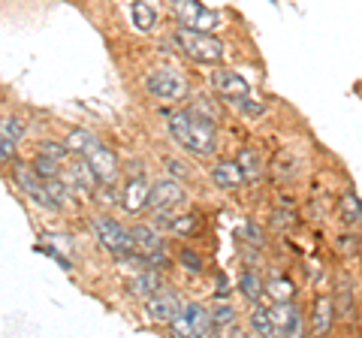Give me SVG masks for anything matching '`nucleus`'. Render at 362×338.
Masks as SVG:
<instances>
[{
  "label": "nucleus",
  "instance_id": "obj_1",
  "mask_svg": "<svg viewBox=\"0 0 362 338\" xmlns=\"http://www.w3.org/2000/svg\"><path fill=\"white\" fill-rule=\"evenodd\" d=\"M169 127V136L178 148H185L197 157H211L218 151V133H214V121L202 118L199 112L194 109H181V112H173L166 121Z\"/></svg>",
  "mask_w": 362,
  "mask_h": 338
},
{
  "label": "nucleus",
  "instance_id": "obj_2",
  "mask_svg": "<svg viewBox=\"0 0 362 338\" xmlns=\"http://www.w3.org/2000/svg\"><path fill=\"white\" fill-rule=\"evenodd\" d=\"M175 46L181 54H187L190 61L197 64H218L223 58V42L218 37H211L206 30H190V28H181L175 30Z\"/></svg>",
  "mask_w": 362,
  "mask_h": 338
},
{
  "label": "nucleus",
  "instance_id": "obj_3",
  "mask_svg": "<svg viewBox=\"0 0 362 338\" xmlns=\"http://www.w3.org/2000/svg\"><path fill=\"white\" fill-rule=\"evenodd\" d=\"M187 202V194L185 187L173 178H160V182L151 185V194H148V206L154 211V221L160 223V227H169L175 218V211Z\"/></svg>",
  "mask_w": 362,
  "mask_h": 338
},
{
  "label": "nucleus",
  "instance_id": "obj_4",
  "mask_svg": "<svg viewBox=\"0 0 362 338\" xmlns=\"http://www.w3.org/2000/svg\"><path fill=\"white\" fill-rule=\"evenodd\" d=\"M94 233H97L100 245H103L112 257H118V260H133V257H136L133 230L121 227L118 221H112V218H106V215L97 218V221H94Z\"/></svg>",
  "mask_w": 362,
  "mask_h": 338
},
{
  "label": "nucleus",
  "instance_id": "obj_5",
  "mask_svg": "<svg viewBox=\"0 0 362 338\" xmlns=\"http://www.w3.org/2000/svg\"><path fill=\"white\" fill-rule=\"evenodd\" d=\"M133 242H136V263H142L145 269H163L169 266V257H166V245L160 239V233L148 223H136L133 227Z\"/></svg>",
  "mask_w": 362,
  "mask_h": 338
},
{
  "label": "nucleus",
  "instance_id": "obj_6",
  "mask_svg": "<svg viewBox=\"0 0 362 338\" xmlns=\"http://www.w3.org/2000/svg\"><path fill=\"white\" fill-rule=\"evenodd\" d=\"M145 91L154 100H181L187 94V78L181 76L175 66H154L145 76Z\"/></svg>",
  "mask_w": 362,
  "mask_h": 338
},
{
  "label": "nucleus",
  "instance_id": "obj_7",
  "mask_svg": "<svg viewBox=\"0 0 362 338\" xmlns=\"http://www.w3.org/2000/svg\"><path fill=\"white\" fill-rule=\"evenodd\" d=\"M169 6H173V13L178 18L181 28H190V30H218L221 28V13H214V9H206L197 0H169Z\"/></svg>",
  "mask_w": 362,
  "mask_h": 338
},
{
  "label": "nucleus",
  "instance_id": "obj_8",
  "mask_svg": "<svg viewBox=\"0 0 362 338\" xmlns=\"http://www.w3.org/2000/svg\"><path fill=\"white\" fill-rule=\"evenodd\" d=\"M173 332L175 335H190V338H199V335H214V323H211V308L206 305H181V311L173 317Z\"/></svg>",
  "mask_w": 362,
  "mask_h": 338
},
{
  "label": "nucleus",
  "instance_id": "obj_9",
  "mask_svg": "<svg viewBox=\"0 0 362 338\" xmlns=\"http://www.w3.org/2000/svg\"><path fill=\"white\" fill-rule=\"evenodd\" d=\"M211 88H214V94H218L223 103H230V106H239V103H245V100L251 97V85H247V78L242 73H235V70H214Z\"/></svg>",
  "mask_w": 362,
  "mask_h": 338
},
{
  "label": "nucleus",
  "instance_id": "obj_10",
  "mask_svg": "<svg viewBox=\"0 0 362 338\" xmlns=\"http://www.w3.org/2000/svg\"><path fill=\"white\" fill-rule=\"evenodd\" d=\"M16 182H18L21 190H25V197L33 199L37 206H42V209H58V206H54V199H52V194H49V187H45V178H40L37 173H33V166L16 163Z\"/></svg>",
  "mask_w": 362,
  "mask_h": 338
},
{
  "label": "nucleus",
  "instance_id": "obj_11",
  "mask_svg": "<svg viewBox=\"0 0 362 338\" xmlns=\"http://www.w3.org/2000/svg\"><path fill=\"white\" fill-rule=\"evenodd\" d=\"M272 320H275V335H287V338H296L305 330V320H302V311L290 302H275L272 305Z\"/></svg>",
  "mask_w": 362,
  "mask_h": 338
},
{
  "label": "nucleus",
  "instance_id": "obj_12",
  "mask_svg": "<svg viewBox=\"0 0 362 338\" xmlns=\"http://www.w3.org/2000/svg\"><path fill=\"white\" fill-rule=\"evenodd\" d=\"M85 161H88L90 169H94V175H97L100 185H112L118 178V157H115V151H109L106 145H97V148L90 151Z\"/></svg>",
  "mask_w": 362,
  "mask_h": 338
},
{
  "label": "nucleus",
  "instance_id": "obj_13",
  "mask_svg": "<svg viewBox=\"0 0 362 338\" xmlns=\"http://www.w3.org/2000/svg\"><path fill=\"white\" fill-rule=\"evenodd\" d=\"M97 185H100V182H97L94 169L88 166L85 157H82L78 163L66 166V187H70V190H78V194H94Z\"/></svg>",
  "mask_w": 362,
  "mask_h": 338
},
{
  "label": "nucleus",
  "instance_id": "obj_14",
  "mask_svg": "<svg viewBox=\"0 0 362 338\" xmlns=\"http://www.w3.org/2000/svg\"><path fill=\"white\" fill-rule=\"evenodd\" d=\"M178 311H181V302L175 293H154L148 299V317L154 323H173Z\"/></svg>",
  "mask_w": 362,
  "mask_h": 338
},
{
  "label": "nucleus",
  "instance_id": "obj_15",
  "mask_svg": "<svg viewBox=\"0 0 362 338\" xmlns=\"http://www.w3.org/2000/svg\"><path fill=\"white\" fill-rule=\"evenodd\" d=\"M148 194H151V185L145 182L142 175H136L127 182V187H124V197H121V206L127 211H139L148 206Z\"/></svg>",
  "mask_w": 362,
  "mask_h": 338
},
{
  "label": "nucleus",
  "instance_id": "obj_16",
  "mask_svg": "<svg viewBox=\"0 0 362 338\" xmlns=\"http://www.w3.org/2000/svg\"><path fill=\"white\" fill-rule=\"evenodd\" d=\"M211 182L221 190H235V187L245 185V175H242V169L235 161H221V163L211 166Z\"/></svg>",
  "mask_w": 362,
  "mask_h": 338
},
{
  "label": "nucleus",
  "instance_id": "obj_17",
  "mask_svg": "<svg viewBox=\"0 0 362 338\" xmlns=\"http://www.w3.org/2000/svg\"><path fill=\"white\" fill-rule=\"evenodd\" d=\"M160 287H163V281H160V275H157V269H145V272L133 275L130 284H127V290L133 293V296H142V299H151L154 293H160Z\"/></svg>",
  "mask_w": 362,
  "mask_h": 338
},
{
  "label": "nucleus",
  "instance_id": "obj_18",
  "mask_svg": "<svg viewBox=\"0 0 362 338\" xmlns=\"http://www.w3.org/2000/svg\"><path fill=\"white\" fill-rule=\"evenodd\" d=\"M97 145H100V139L90 130H85V127H76L70 136H66V148H70L73 154H78V157H88L90 151L97 148Z\"/></svg>",
  "mask_w": 362,
  "mask_h": 338
},
{
  "label": "nucleus",
  "instance_id": "obj_19",
  "mask_svg": "<svg viewBox=\"0 0 362 338\" xmlns=\"http://www.w3.org/2000/svg\"><path fill=\"white\" fill-rule=\"evenodd\" d=\"M247 323H251V332H254V335H275V320H272V308H266L263 302H254Z\"/></svg>",
  "mask_w": 362,
  "mask_h": 338
},
{
  "label": "nucleus",
  "instance_id": "obj_20",
  "mask_svg": "<svg viewBox=\"0 0 362 338\" xmlns=\"http://www.w3.org/2000/svg\"><path fill=\"white\" fill-rule=\"evenodd\" d=\"M211 323H214V335H221V332H230L233 330V335H242L239 330H235V308L233 305H214L211 308Z\"/></svg>",
  "mask_w": 362,
  "mask_h": 338
},
{
  "label": "nucleus",
  "instance_id": "obj_21",
  "mask_svg": "<svg viewBox=\"0 0 362 338\" xmlns=\"http://www.w3.org/2000/svg\"><path fill=\"white\" fill-rule=\"evenodd\" d=\"M332 317H335V302H332V299H317V305H314V323H311V330H314L317 335L329 332Z\"/></svg>",
  "mask_w": 362,
  "mask_h": 338
},
{
  "label": "nucleus",
  "instance_id": "obj_22",
  "mask_svg": "<svg viewBox=\"0 0 362 338\" xmlns=\"http://www.w3.org/2000/svg\"><path fill=\"white\" fill-rule=\"evenodd\" d=\"M235 163H239L245 182H259V175H263V163H259V154L254 148H242Z\"/></svg>",
  "mask_w": 362,
  "mask_h": 338
},
{
  "label": "nucleus",
  "instance_id": "obj_23",
  "mask_svg": "<svg viewBox=\"0 0 362 338\" xmlns=\"http://www.w3.org/2000/svg\"><path fill=\"white\" fill-rule=\"evenodd\" d=\"M239 290H242V296L251 302H259L263 299V293H266V284L263 281H259V275L257 272H251V269H247V272H242V281H239Z\"/></svg>",
  "mask_w": 362,
  "mask_h": 338
},
{
  "label": "nucleus",
  "instance_id": "obj_24",
  "mask_svg": "<svg viewBox=\"0 0 362 338\" xmlns=\"http://www.w3.org/2000/svg\"><path fill=\"white\" fill-rule=\"evenodd\" d=\"M266 293L275 302H290L293 296H296V287H293V281L284 278V275H272L269 284H266Z\"/></svg>",
  "mask_w": 362,
  "mask_h": 338
},
{
  "label": "nucleus",
  "instance_id": "obj_25",
  "mask_svg": "<svg viewBox=\"0 0 362 338\" xmlns=\"http://www.w3.org/2000/svg\"><path fill=\"white\" fill-rule=\"evenodd\" d=\"M341 221L350 223V227L362 223V206H359L356 194H344V197H341Z\"/></svg>",
  "mask_w": 362,
  "mask_h": 338
},
{
  "label": "nucleus",
  "instance_id": "obj_26",
  "mask_svg": "<svg viewBox=\"0 0 362 338\" xmlns=\"http://www.w3.org/2000/svg\"><path fill=\"white\" fill-rule=\"evenodd\" d=\"M347 278L338 281V302H335V314L338 317H350L354 314V290H347Z\"/></svg>",
  "mask_w": 362,
  "mask_h": 338
},
{
  "label": "nucleus",
  "instance_id": "obj_27",
  "mask_svg": "<svg viewBox=\"0 0 362 338\" xmlns=\"http://www.w3.org/2000/svg\"><path fill=\"white\" fill-rule=\"evenodd\" d=\"M0 136L13 139V142H21V136H25V121L16 118V115H4V118H0Z\"/></svg>",
  "mask_w": 362,
  "mask_h": 338
},
{
  "label": "nucleus",
  "instance_id": "obj_28",
  "mask_svg": "<svg viewBox=\"0 0 362 338\" xmlns=\"http://www.w3.org/2000/svg\"><path fill=\"white\" fill-rule=\"evenodd\" d=\"M154 18H157L154 9L145 6L142 0H136V4H133V25L139 28V30H151L154 28Z\"/></svg>",
  "mask_w": 362,
  "mask_h": 338
},
{
  "label": "nucleus",
  "instance_id": "obj_29",
  "mask_svg": "<svg viewBox=\"0 0 362 338\" xmlns=\"http://www.w3.org/2000/svg\"><path fill=\"white\" fill-rule=\"evenodd\" d=\"M33 173H37L40 178H58L61 175V163L52 161V157L37 154V161H33Z\"/></svg>",
  "mask_w": 362,
  "mask_h": 338
},
{
  "label": "nucleus",
  "instance_id": "obj_30",
  "mask_svg": "<svg viewBox=\"0 0 362 338\" xmlns=\"http://www.w3.org/2000/svg\"><path fill=\"white\" fill-rule=\"evenodd\" d=\"M66 151H70V148H66V145H61V142H40V148H37V154H42V157H52V161H64V157H66Z\"/></svg>",
  "mask_w": 362,
  "mask_h": 338
},
{
  "label": "nucleus",
  "instance_id": "obj_31",
  "mask_svg": "<svg viewBox=\"0 0 362 338\" xmlns=\"http://www.w3.org/2000/svg\"><path fill=\"white\" fill-rule=\"evenodd\" d=\"M194 112H199L202 118H209V121H214V124H218V118H221L218 106H214L209 97H197V100H194Z\"/></svg>",
  "mask_w": 362,
  "mask_h": 338
},
{
  "label": "nucleus",
  "instance_id": "obj_32",
  "mask_svg": "<svg viewBox=\"0 0 362 338\" xmlns=\"http://www.w3.org/2000/svg\"><path fill=\"white\" fill-rule=\"evenodd\" d=\"M235 109H239L245 118H259V115H263V112H266V103H259V100H257V97L251 94V97L245 100V103H239Z\"/></svg>",
  "mask_w": 362,
  "mask_h": 338
},
{
  "label": "nucleus",
  "instance_id": "obj_33",
  "mask_svg": "<svg viewBox=\"0 0 362 338\" xmlns=\"http://www.w3.org/2000/svg\"><path fill=\"white\" fill-rule=\"evenodd\" d=\"M194 227H197V221L190 218V215H175L173 223H169V230H173V233H181V235L194 233Z\"/></svg>",
  "mask_w": 362,
  "mask_h": 338
},
{
  "label": "nucleus",
  "instance_id": "obj_34",
  "mask_svg": "<svg viewBox=\"0 0 362 338\" xmlns=\"http://www.w3.org/2000/svg\"><path fill=\"white\" fill-rule=\"evenodd\" d=\"M181 263H185V269L187 272H202V260H199V254H194V251H181Z\"/></svg>",
  "mask_w": 362,
  "mask_h": 338
},
{
  "label": "nucleus",
  "instance_id": "obj_35",
  "mask_svg": "<svg viewBox=\"0 0 362 338\" xmlns=\"http://www.w3.org/2000/svg\"><path fill=\"white\" fill-rule=\"evenodd\" d=\"M16 145L13 139H6V136H0V161H13V154H16Z\"/></svg>",
  "mask_w": 362,
  "mask_h": 338
},
{
  "label": "nucleus",
  "instance_id": "obj_36",
  "mask_svg": "<svg viewBox=\"0 0 362 338\" xmlns=\"http://www.w3.org/2000/svg\"><path fill=\"white\" fill-rule=\"evenodd\" d=\"M166 166H169V173H173V175H185L187 173L185 163H178V161H166Z\"/></svg>",
  "mask_w": 362,
  "mask_h": 338
}]
</instances>
